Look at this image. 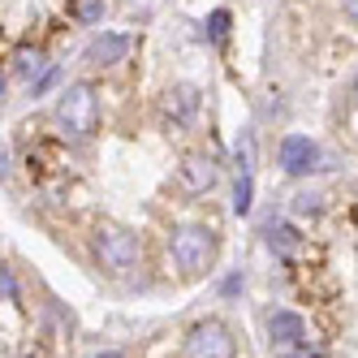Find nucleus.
Returning <instances> with one entry per match:
<instances>
[{"label":"nucleus","mask_w":358,"mask_h":358,"mask_svg":"<svg viewBox=\"0 0 358 358\" xmlns=\"http://www.w3.org/2000/svg\"><path fill=\"white\" fill-rule=\"evenodd\" d=\"M216 259V234L208 224H182L173 229V264L186 276H203L208 264Z\"/></svg>","instance_id":"f257e3e1"},{"label":"nucleus","mask_w":358,"mask_h":358,"mask_svg":"<svg viewBox=\"0 0 358 358\" xmlns=\"http://www.w3.org/2000/svg\"><path fill=\"white\" fill-rule=\"evenodd\" d=\"M95 113H99V104H95V87L91 83H73L65 95H61V104H57V117H61V125L69 134H91L95 130Z\"/></svg>","instance_id":"f03ea898"},{"label":"nucleus","mask_w":358,"mask_h":358,"mask_svg":"<svg viewBox=\"0 0 358 358\" xmlns=\"http://www.w3.org/2000/svg\"><path fill=\"white\" fill-rule=\"evenodd\" d=\"M95 250H99V259H104V268H113V272H130L138 264V238L121 224H99Z\"/></svg>","instance_id":"7ed1b4c3"},{"label":"nucleus","mask_w":358,"mask_h":358,"mask_svg":"<svg viewBox=\"0 0 358 358\" xmlns=\"http://www.w3.org/2000/svg\"><path fill=\"white\" fill-rule=\"evenodd\" d=\"M186 354H190V358H238V341H234V332H229V324L203 320V324L190 328Z\"/></svg>","instance_id":"20e7f679"},{"label":"nucleus","mask_w":358,"mask_h":358,"mask_svg":"<svg viewBox=\"0 0 358 358\" xmlns=\"http://www.w3.org/2000/svg\"><path fill=\"white\" fill-rule=\"evenodd\" d=\"M276 156H280V169H285L289 177H306V173L315 169V160H320V147L306 134H285Z\"/></svg>","instance_id":"39448f33"},{"label":"nucleus","mask_w":358,"mask_h":358,"mask_svg":"<svg viewBox=\"0 0 358 358\" xmlns=\"http://www.w3.org/2000/svg\"><path fill=\"white\" fill-rule=\"evenodd\" d=\"M125 52H130V35L104 31V35H95V39L87 43V65H121Z\"/></svg>","instance_id":"423d86ee"},{"label":"nucleus","mask_w":358,"mask_h":358,"mask_svg":"<svg viewBox=\"0 0 358 358\" xmlns=\"http://www.w3.org/2000/svg\"><path fill=\"white\" fill-rule=\"evenodd\" d=\"M216 160L212 156H203V151H194V156H186L182 160V186L190 190V194H203V190H212L216 186Z\"/></svg>","instance_id":"0eeeda50"},{"label":"nucleus","mask_w":358,"mask_h":358,"mask_svg":"<svg viewBox=\"0 0 358 358\" xmlns=\"http://www.w3.org/2000/svg\"><path fill=\"white\" fill-rule=\"evenodd\" d=\"M268 337H272V345H280V350H294V345L306 341V324H302V315H294V311H276V315L268 320Z\"/></svg>","instance_id":"6e6552de"},{"label":"nucleus","mask_w":358,"mask_h":358,"mask_svg":"<svg viewBox=\"0 0 358 358\" xmlns=\"http://www.w3.org/2000/svg\"><path fill=\"white\" fill-rule=\"evenodd\" d=\"M194 113H199V91H194V87H173V91L164 95V117H169L173 125H186Z\"/></svg>","instance_id":"1a4fd4ad"},{"label":"nucleus","mask_w":358,"mask_h":358,"mask_svg":"<svg viewBox=\"0 0 358 358\" xmlns=\"http://www.w3.org/2000/svg\"><path fill=\"white\" fill-rule=\"evenodd\" d=\"M234 156H238V169H242L246 177H255V160H259V151H255V134H250V130H242V134H238Z\"/></svg>","instance_id":"9d476101"},{"label":"nucleus","mask_w":358,"mask_h":358,"mask_svg":"<svg viewBox=\"0 0 358 358\" xmlns=\"http://www.w3.org/2000/svg\"><path fill=\"white\" fill-rule=\"evenodd\" d=\"M264 234H268V246H272V250H294V246H298V229H294V224H276V220H272Z\"/></svg>","instance_id":"9b49d317"},{"label":"nucleus","mask_w":358,"mask_h":358,"mask_svg":"<svg viewBox=\"0 0 358 358\" xmlns=\"http://www.w3.org/2000/svg\"><path fill=\"white\" fill-rule=\"evenodd\" d=\"M250 199H255V177L238 173V186H234V212H238V216L250 212Z\"/></svg>","instance_id":"f8f14e48"},{"label":"nucleus","mask_w":358,"mask_h":358,"mask_svg":"<svg viewBox=\"0 0 358 358\" xmlns=\"http://www.w3.org/2000/svg\"><path fill=\"white\" fill-rule=\"evenodd\" d=\"M43 69H48V65H43L39 52H31V48H22V52H17V73H22V78L35 83V73H43Z\"/></svg>","instance_id":"ddd939ff"},{"label":"nucleus","mask_w":358,"mask_h":358,"mask_svg":"<svg viewBox=\"0 0 358 358\" xmlns=\"http://www.w3.org/2000/svg\"><path fill=\"white\" fill-rule=\"evenodd\" d=\"M73 17L91 27V22H99V17H104V0H73Z\"/></svg>","instance_id":"4468645a"},{"label":"nucleus","mask_w":358,"mask_h":358,"mask_svg":"<svg viewBox=\"0 0 358 358\" xmlns=\"http://www.w3.org/2000/svg\"><path fill=\"white\" fill-rule=\"evenodd\" d=\"M229 22H234V17H229V9H216V13L208 17V35H212L216 43H220V39L229 35Z\"/></svg>","instance_id":"2eb2a0df"},{"label":"nucleus","mask_w":358,"mask_h":358,"mask_svg":"<svg viewBox=\"0 0 358 358\" xmlns=\"http://www.w3.org/2000/svg\"><path fill=\"white\" fill-rule=\"evenodd\" d=\"M0 298H5L9 306H17V280H13L9 268H0Z\"/></svg>","instance_id":"dca6fc26"},{"label":"nucleus","mask_w":358,"mask_h":358,"mask_svg":"<svg viewBox=\"0 0 358 358\" xmlns=\"http://www.w3.org/2000/svg\"><path fill=\"white\" fill-rule=\"evenodd\" d=\"M57 78H61V69H57V65H48V69L39 73V78L31 83V95H43V91H48V87H52Z\"/></svg>","instance_id":"f3484780"},{"label":"nucleus","mask_w":358,"mask_h":358,"mask_svg":"<svg viewBox=\"0 0 358 358\" xmlns=\"http://www.w3.org/2000/svg\"><path fill=\"white\" fill-rule=\"evenodd\" d=\"M294 212H298V216H315V212H320V199H315V194H298V199H294Z\"/></svg>","instance_id":"a211bd4d"},{"label":"nucleus","mask_w":358,"mask_h":358,"mask_svg":"<svg viewBox=\"0 0 358 358\" xmlns=\"http://www.w3.org/2000/svg\"><path fill=\"white\" fill-rule=\"evenodd\" d=\"M13 173V156H9V147H0V182Z\"/></svg>","instance_id":"6ab92c4d"},{"label":"nucleus","mask_w":358,"mask_h":358,"mask_svg":"<svg viewBox=\"0 0 358 358\" xmlns=\"http://www.w3.org/2000/svg\"><path fill=\"white\" fill-rule=\"evenodd\" d=\"M341 9H345V17H354V22H358V0H341Z\"/></svg>","instance_id":"aec40b11"},{"label":"nucleus","mask_w":358,"mask_h":358,"mask_svg":"<svg viewBox=\"0 0 358 358\" xmlns=\"http://www.w3.org/2000/svg\"><path fill=\"white\" fill-rule=\"evenodd\" d=\"M285 358H315L311 350H298V354H285Z\"/></svg>","instance_id":"412c9836"},{"label":"nucleus","mask_w":358,"mask_h":358,"mask_svg":"<svg viewBox=\"0 0 358 358\" xmlns=\"http://www.w3.org/2000/svg\"><path fill=\"white\" fill-rule=\"evenodd\" d=\"M95 358H121V354L117 350H104V354H95Z\"/></svg>","instance_id":"4be33fe9"},{"label":"nucleus","mask_w":358,"mask_h":358,"mask_svg":"<svg viewBox=\"0 0 358 358\" xmlns=\"http://www.w3.org/2000/svg\"><path fill=\"white\" fill-rule=\"evenodd\" d=\"M0 95H5V73H0Z\"/></svg>","instance_id":"5701e85b"},{"label":"nucleus","mask_w":358,"mask_h":358,"mask_svg":"<svg viewBox=\"0 0 358 358\" xmlns=\"http://www.w3.org/2000/svg\"><path fill=\"white\" fill-rule=\"evenodd\" d=\"M354 99H358V83H354Z\"/></svg>","instance_id":"b1692460"}]
</instances>
